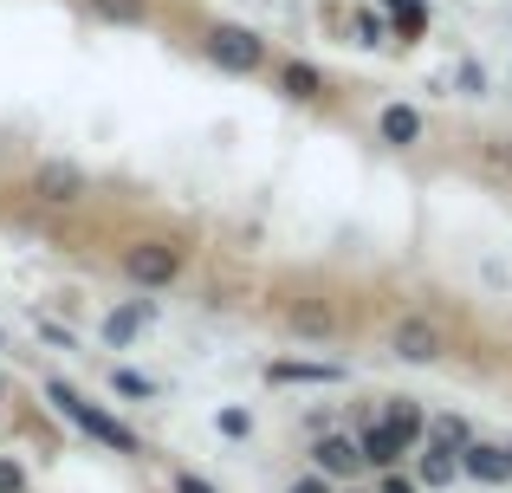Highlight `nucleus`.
I'll return each instance as SVG.
<instances>
[{"mask_svg": "<svg viewBox=\"0 0 512 493\" xmlns=\"http://www.w3.org/2000/svg\"><path fill=\"white\" fill-rule=\"evenodd\" d=\"M39 390H46V403L59 409V416L72 422V429H85V435H91L98 448H111V455H137V448H143V442H137V429H124V422H117L111 409H98V403H91L85 390H72L65 377H46Z\"/></svg>", "mask_w": 512, "mask_h": 493, "instance_id": "f257e3e1", "label": "nucleus"}, {"mask_svg": "<svg viewBox=\"0 0 512 493\" xmlns=\"http://www.w3.org/2000/svg\"><path fill=\"white\" fill-rule=\"evenodd\" d=\"M201 59L214 65V72L227 78H253L273 65V46H266L260 26H240V20H214L208 33H201Z\"/></svg>", "mask_w": 512, "mask_h": 493, "instance_id": "f03ea898", "label": "nucleus"}, {"mask_svg": "<svg viewBox=\"0 0 512 493\" xmlns=\"http://www.w3.org/2000/svg\"><path fill=\"white\" fill-rule=\"evenodd\" d=\"M117 273L130 279L137 292H169V286H182V273H188V253L175 247V241H130L124 253H117Z\"/></svg>", "mask_w": 512, "mask_h": 493, "instance_id": "7ed1b4c3", "label": "nucleus"}, {"mask_svg": "<svg viewBox=\"0 0 512 493\" xmlns=\"http://www.w3.org/2000/svg\"><path fill=\"white\" fill-rule=\"evenodd\" d=\"M448 351H454V331L441 325L435 312H402L396 325H389V357H396V364H441Z\"/></svg>", "mask_w": 512, "mask_h": 493, "instance_id": "20e7f679", "label": "nucleus"}, {"mask_svg": "<svg viewBox=\"0 0 512 493\" xmlns=\"http://www.w3.org/2000/svg\"><path fill=\"white\" fill-rule=\"evenodd\" d=\"M33 195L46 208H78L91 195V169L72 163V156H39L33 163Z\"/></svg>", "mask_w": 512, "mask_h": 493, "instance_id": "39448f33", "label": "nucleus"}, {"mask_svg": "<svg viewBox=\"0 0 512 493\" xmlns=\"http://www.w3.org/2000/svg\"><path fill=\"white\" fill-rule=\"evenodd\" d=\"M279 325H286L299 344H338L344 338V318H338L331 299H292L286 312H279Z\"/></svg>", "mask_w": 512, "mask_h": 493, "instance_id": "423d86ee", "label": "nucleus"}, {"mask_svg": "<svg viewBox=\"0 0 512 493\" xmlns=\"http://www.w3.org/2000/svg\"><path fill=\"white\" fill-rule=\"evenodd\" d=\"M350 435H357V448H363V468H376V474H383V468H402V461L415 455V448L402 442V435L389 429L383 416H363V422H357Z\"/></svg>", "mask_w": 512, "mask_h": 493, "instance_id": "0eeeda50", "label": "nucleus"}, {"mask_svg": "<svg viewBox=\"0 0 512 493\" xmlns=\"http://www.w3.org/2000/svg\"><path fill=\"white\" fill-rule=\"evenodd\" d=\"M150 325H156V299H150V292H137V299H124V305H111V312H104L98 338L111 344V351H124V344H137Z\"/></svg>", "mask_w": 512, "mask_h": 493, "instance_id": "6e6552de", "label": "nucleus"}, {"mask_svg": "<svg viewBox=\"0 0 512 493\" xmlns=\"http://www.w3.org/2000/svg\"><path fill=\"white\" fill-rule=\"evenodd\" d=\"M312 468L325 474V481H357V468H363V448H357V435L350 429H331V435H318L312 442Z\"/></svg>", "mask_w": 512, "mask_h": 493, "instance_id": "1a4fd4ad", "label": "nucleus"}, {"mask_svg": "<svg viewBox=\"0 0 512 493\" xmlns=\"http://www.w3.org/2000/svg\"><path fill=\"white\" fill-rule=\"evenodd\" d=\"M273 85H279V98H286V104H325L331 98V78L318 72L312 59H286L273 72Z\"/></svg>", "mask_w": 512, "mask_h": 493, "instance_id": "9d476101", "label": "nucleus"}, {"mask_svg": "<svg viewBox=\"0 0 512 493\" xmlns=\"http://www.w3.org/2000/svg\"><path fill=\"white\" fill-rule=\"evenodd\" d=\"M376 137L389 143V150H422V137H428V117L415 111V104H383V111H376Z\"/></svg>", "mask_w": 512, "mask_h": 493, "instance_id": "9b49d317", "label": "nucleus"}, {"mask_svg": "<svg viewBox=\"0 0 512 493\" xmlns=\"http://www.w3.org/2000/svg\"><path fill=\"white\" fill-rule=\"evenodd\" d=\"M266 383H273V390H318V383H344V370L312 364V357H273V364H266Z\"/></svg>", "mask_w": 512, "mask_h": 493, "instance_id": "f8f14e48", "label": "nucleus"}, {"mask_svg": "<svg viewBox=\"0 0 512 493\" xmlns=\"http://www.w3.org/2000/svg\"><path fill=\"white\" fill-rule=\"evenodd\" d=\"M461 474L467 481H480V487H506L512 481V468H506V442H467L461 448Z\"/></svg>", "mask_w": 512, "mask_h": 493, "instance_id": "ddd939ff", "label": "nucleus"}, {"mask_svg": "<svg viewBox=\"0 0 512 493\" xmlns=\"http://www.w3.org/2000/svg\"><path fill=\"white\" fill-rule=\"evenodd\" d=\"M409 461H415V481H422V493L461 481V455H454V448H441V442H428V435H422V448H415Z\"/></svg>", "mask_w": 512, "mask_h": 493, "instance_id": "4468645a", "label": "nucleus"}, {"mask_svg": "<svg viewBox=\"0 0 512 493\" xmlns=\"http://www.w3.org/2000/svg\"><path fill=\"white\" fill-rule=\"evenodd\" d=\"M383 422H389V429H396L409 448H422V435H428V409L415 403V396H389V403H383Z\"/></svg>", "mask_w": 512, "mask_h": 493, "instance_id": "2eb2a0df", "label": "nucleus"}, {"mask_svg": "<svg viewBox=\"0 0 512 493\" xmlns=\"http://www.w3.org/2000/svg\"><path fill=\"white\" fill-rule=\"evenodd\" d=\"M376 7L389 13V33H396L402 46H415V39L428 33V0H376Z\"/></svg>", "mask_w": 512, "mask_h": 493, "instance_id": "dca6fc26", "label": "nucleus"}, {"mask_svg": "<svg viewBox=\"0 0 512 493\" xmlns=\"http://www.w3.org/2000/svg\"><path fill=\"white\" fill-rule=\"evenodd\" d=\"M85 13L98 26H143L156 13V0H85Z\"/></svg>", "mask_w": 512, "mask_h": 493, "instance_id": "f3484780", "label": "nucleus"}, {"mask_svg": "<svg viewBox=\"0 0 512 493\" xmlns=\"http://www.w3.org/2000/svg\"><path fill=\"white\" fill-rule=\"evenodd\" d=\"M350 33H357V46H363V52H383L389 39H396V33H389V13H383V7H357Z\"/></svg>", "mask_w": 512, "mask_h": 493, "instance_id": "a211bd4d", "label": "nucleus"}, {"mask_svg": "<svg viewBox=\"0 0 512 493\" xmlns=\"http://www.w3.org/2000/svg\"><path fill=\"white\" fill-rule=\"evenodd\" d=\"M428 442H441V448L461 455V448L474 442V422H467V416H428Z\"/></svg>", "mask_w": 512, "mask_h": 493, "instance_id": "6ab92c4d", "label": "nucleus"}, {"mask_svg": "<svg viewBox=\"0 0 512 493\" xmlns=\"http://www.w3.org/2000/svg\"><path fill=\"white\" fill-rule=\"evenodd\" d=\"M111 390H117V396H130V403H150L156 383L143 377V370H111Z\"/></svg>", "mask_w": 512, "mask_h": 493, "instance_id": "aec40b11", "label": "nucleus"}, {"mask_svg": "<svg viewBox=\"0 0 512 493\" xmlns=\"http://www.w3.org/2000/svg\"><path fill=\"white\" fill-rule=\"evenodd\" d=\"M214 429H221V435H227V442H247V435H253V409H240V403H227V409H221V416H214Z\"/></svg>", "mask_w": 512, "mask_h": 493, "instance_id": "412c9836", "label": "nucleus"}, {"mask_svg": "<svg viewBox=\"0 0 512 493\" xmlns=\"http://www.w3.org/2000/svg\"><path fill=\"white\" fill-rule=\"evenodd\" d=\"M169 493H221V487H214V481H201L195 468H175V474H169Z\"/></svg>", "mask_w": 512, "mask_h": 493, "instance_id": "4be33fe9", "label": "nucleus"}, {"mask_svg": "<svg viewBox=\"0 0 512 493\" xmlns=\"http://www.w3.org/2000/svg\"><path fill=\"white\" fill-rule=\"evenodd\" d=\"M0 493H33L26 468H20V461H7V455H0Z\"/></svg>", "mask_w": 512, "mask_h": 493, "instance_id": "5701e85b", "label": "nucleus"}, {"mask_svg": "<svg viewBox=\"0 0 512 493\" xmlns=\"http://www.w3.org/2000/svg\"><path fill=\"white\" fill-rule=\"evenodd\" d=\"M376 493H422V481L402 474V468H383V487H376Z\"/></svg>", "mask_w": 512, "mask_h": 493, "instance_id": "b1692460", "label": "nucleus"}, {"mask_svg": "<svg viewBox=\"0 0 512 493\" xmlns=\"http://www.w3.org/2000/svg\"><path fill=\"white\" fill-rule=\"evenodd\" d=\"M286 493H338V481H325V474L312 468V474H299V481H292Z\"/></svg>", "mask_w": 512, "mask_h": 493, "instance_id": "393cba45", "label": "nucleus"}, {"mask_svg": "<svg viewBox=\"0 0 512 493\" xmlns=\"http://www.w3.org/2000/svg\"><path fill=\"white\" fill-rule=\"evenodd\" d=\"M338 493H363V487H357V481H344V487H338Z\"/></svg>", "mask_w": 512, "mask_h": 493, "instance_id": "a878e982", "label": "nucleus"}, {"mask_svg": "<svg viewBox=\"0 0 512 493\" xmlns=\"http://www.w3.org/2000/svg\"><path fill=\"white\" fill-rule=\"evenodd\" d=\"M506 468H512V442H506Z\"/></svg>", "mask_w": 512, "mask_h": 493, "instance_id": "bb28decb", "label": "nucleus"}]
</instances>
